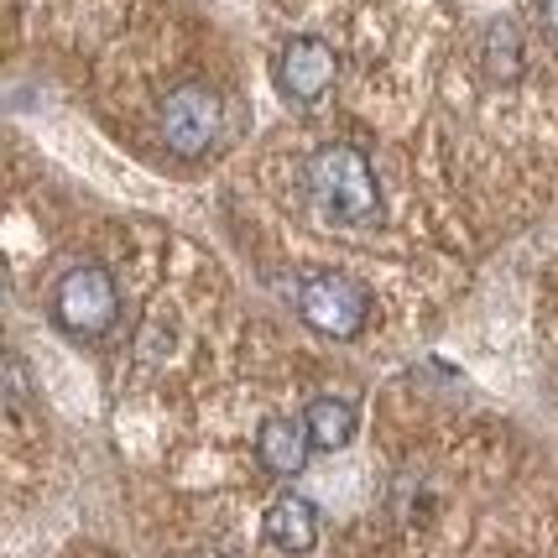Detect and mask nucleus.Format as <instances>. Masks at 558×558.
I'll return each mask as SVG.
<instances>
[{
  "label": "nucleus",
  "mask_w": 558,
  "mask_h": 558,
  "mask_svg": "<svg viewBox=\"0 0 558 558\" xmlns=\"http://www.w3.org/2000/svg\"><path fill=\"white\" fill-rule=\"evenodd\" d=\"M52 318L73 340L110 335L116 318H121V288H116V277L99 267V262H84V267L63 271V282L52 288Z\"/></svg>",
  "instance_id": "nucleus-2"
},
{
  "label": "nucleus",
  "mask_w": 558,
  "mask_h": 558,
  "mask_svg": "<svg viewBox=\"0 0 558 558\" xmlns=\"http://www.w3.org/2000/svg\"><path fill=\"white\" fill-rule=\"evenodd\" d=\"M303 423H308L314 449L340 454L344 444L355 438V428H361V413H355V402H350V397H314V402H308V413H303Z\"/></svg>",
  "instance_id": "nucleus-8"
},
{
  "label": "nucleus",
  "mask_w": 558,
  "mask_h": 558,
  "mask_svg": "<svg viewBox=\"0 0 558 558\" xmlns=\"http://www.w3.org/2000/svg\"><path fill=\"white\" fill-rule=\"evenodd\" d=\"M318 507L308 501V496H298V490H288V496H277L267 511H262V537H267L277 554H308L318 543Z\"/></svg>",
  "instance_id": "nucleus-6"
},
{
  "label": "nucleus",
  "mask_w": 558,
  "mask_h": 558,
  "mask_svg": "<svg viewBox=\"0 0 558 558\" xmlns=\"http://www.w3.org/2000/svg\"><path fill=\"white\" fill-rule=\"evenodd\" d=\"M481 69H486V78H496V84L522 78V37H517V26H511L507 16H496V22L481 32Z\"/></svg>",
  "instance_id": "nucleus-9"
},
{
  "label": "nucleus",
  "mask_w": 558,
  "mask_h": 558,
  "mask_svg": "<svg viewBox=\"0 0 558 558\" xmlns=\"http://www.w3.org/2000/svg\"><path fill=\"white\" fill-rule=\"evenodd\" d=\"M335 48L318 43V37H292L288 48L277 52V89L298 105H318V99L335 89Z\"/></svg>",
  "instance_id": "nucleus-5"
},
{
  "label": "nucleus",
  "mask_w": 558,
  "mask_h": 558,
  "mask_svg": "<svg viewBox=\"0 0 558 558\" xmlns=\"http://www.w3.org/2000/svg\"><path fill=\"white\" fill-rule=\"evenodd\" d=\"M308 194H314L318 215L329 219V225H371V219L381 215L371 157L350 142L318 146L314 157H308Z\"/></svg>",
  "instance_id": "nucleus-1"
},
{
  "label": "nucleus",
  "mask_w": 558,
  "mask_h": 558,
  "mask_svg": "<svg viewBox=\"0 0 558 558\" xmlns=\"http://www.w3.org/2000/svg\"><path fill=\"white\" fill-rule=\"evenodd\" d=\"M189 558H225L219 548H198V554H189Z\"/></svg>",
  "instance_id": "nucleus-11"
},
{
  "label": "nucleus",
  "mask_w": 558,
  "mask_h": 558,
  "mask_svg": "<svg viewBox=\"0 0 558 558\" xmlns=\"http://www.w3.org/2000/svg\"><path fill=\"white\" fill-rule=\"evenodd\" d=\"M298 314L329 340H355L371 318V298L344 271H303L298 277Z\"/></svg>",
  "instance_id": "nucleus-3"
},
{
  "label": "nucleus",
  "mask_w": 558,
  "mask_h": 558,
  "mask_svg": "<svg viewBox=\"0 0 558 558\" xmlns=\"http://www.w3.org/2000/svg\"><path fill=\"white\" fill-rule=\"evenodd\" d=\"M219 125H225V105L209 84H178L162 99V142L183 162H198L219 142Z\"/></svg>",
  "instance_id": "nucleus-4"
},
{
  "label": "nucleus",
  "mask_w": 558,
  "mask_h": 558,
  "mask_svg": "<svg viewBox=\"0 0 558 558\" xmlns=\"http://www.w3.org/2000/svg\"><path fill=\"white\" fill-rule=\"evenodd\" d=\"M314 454V438H308V423L303 417H267L262 428H256V460L267 475H303V464Z\"/></svg>",
  "instance_id": "nucleus-7"
},
{
  "label": "nucleus",
  "mask_w": 558,
  "mask_h": 558,
  "mask_svg": "<svg viewBox=\"0 0 558 558\" xmlns=\"http://www.w3.org/2000/svg\"><path fill=\"white\" fill-rule=\"evenodd\" d=\"M537 16H543V26L558 37V0H537Z\"/></svg>",
  "instance_id": "nucleus-10"
}]
</instances>
